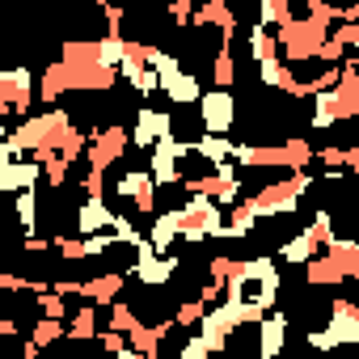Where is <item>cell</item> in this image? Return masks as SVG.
<instances>
[{
  "label": "cell",
  "mask_w": 359,
  "mask_h": 359,
  "mask_svg": "<svg viewBox=\"0 0 359 359\" xmlns=\"http://www.w3.org/2000/svg\"><path fill=\"white\" fill-rule=\"evenodd\" d=\"M330 22H321V18H313V13H304V18H287L283 26H279V47H283V60L287 64H309V60H317V51H321V43L330 39Z\"/></svg>",
  "instance_id": "1"
},
{
  "label": "cell",
  "mask_w": 359,
  "mask_h": 359,
  "mask_svg": "<svg viewBox=\"0 0 359 359\" xmlns=\"http://www.w3.org/2000/svg\"><path fill=\"white\" fill-rule=\"evenodd\" d=\"M304 191H313V173H309V169H292V177L271 182V187H262V191H254V195H245V199H250V208H254L258 216H292Z\"/></svg>",
  "instance_id": "2"
},
{
  "label": "cell",
  "mask_w": 359,
  "mask_h": 359,
  "mask_svg": "<svg viewBox=\"0 0 359 359\" xmlns=\"http://www.w3.org/2000/svg\"><path fill=\"white\" fill-rule=\"evenodd\" d=\"M72 131V118H68V110H47V114H34V118H22L9 135L26 148V152H43V148H51V152H60V144H64V135Z\"/></svg>",
  "instance_id": "3"
},
{
  "label": "cell",
  "mask_w": 359,
  "mask_h": 359,
  "mask_svg": "<svg viewBox=\"0 0 359 359\" xmlns=\"http://www.w3.org/2000/svg\"><path fill=\"white\" fill-rule=\"evenodd\" d=\"M39 85H34V72L30 68H5L0 72V114L5 118H22L34 102Z\"/></svg>",
  "instance_id": "4"
},
{
  "label": "cell",
  "mask_w": 359,
  "mask_h": 359,
  "mask_svg": "<svg viewBox=\"0 0 359 359\" xmlns=\"http://www.w3.org/2000/svg\"><path fill=\"white\" fill-rule=\"evenodd\" d=\"M89 135H93V140H89L85 161H89L93 169H110V165H118V156H123L127 144H131V131L118 127V123H110V127H93Z\"/></svg>",
  "instance_id": "5"
},
{
  "label": "cell",
  "mask_w": 359,
  "mask_h": 359,
  "mask_svg": "<svg viewBox=\"0 0 359 359\" xmlns=\"http://www.w3.org/2000/svg\"><path fill=\"white\" fill-rule=\"evenodd\" d=\"M199 123H203V131H220V135H229L233 131V123H237V97L229 93V89H208L203 97H199Z\"/></svg>",
  "instance_id": "6"
},
{
  "label": "cell",
  "mask_w": 359,
  "mask_h": 359,
  "mask_svg": "<svg viewBox=\"0 0 359 359\" xmlns=\"http://www.w3.org/2000/svg\"><path fill=\"white\" fill-rule=\"evenodd\" d=\"M114 191H118L123 199H131L140 216H152V212H156V177H152V169H127V173L118 177Z\"/></svg>",
  "instance_id": "7"
},
{
  "label": "cell",
  "mask_w": 359,
  "mask_h": 359,
  "mask_svg": "<svg viewBox=\"0 0 359 359\" xmlns=\"http://www.w3.org/2000/svg\"><path fill=\"white\" fill-rule=\"evenodd\" d=\"M161 135H173V118H169L165 110H152V106H144V110L135 114L131 144H135L140 152H152V144H156Z\"/></svg>",
  "instance_id": "8"
},
{
  "label": "cell",
  "mask_w": 359,
  "mask_h": 359,
  "mask_svg": "<svg viewBox=\"0 0 359 359\" xmlns=\"http://www.w3.org/2000/svg\"><path fill=\"white\" fill-rule=\"evenodd\" d=\"M39 177H47L43 173V161H5V165H0V187H5V191H34V182H39Z\"/></svg>",
  "instance_id": "9"
},
{
  "label": "cell",
  "mask_w": 359,
  "mask_h": 359,
  "mask_svg": "<svg viewBox=\"0 0 359 359\" xmlns=\"http://www.w3.org/2000/svg\"><path fill=\"white\" fill-rule=\"evenodd\" d=\"M114 224H118V216L102 203V195H85V203H81V212H76V233L89 237V233H106V229H114Z\"/></svg>",
  "instance_id": "10"
},
{
  "label": "cell",
  "mask_w": 359,
  "mask_h": 359,
  "mask_svg": "<svg viewBox=\"0 0 359 359\" xmlns=\"http://www.w3.org/2000/svg\"><path fill=\"white\" fill-rule=\"evenodd\" d=\"M173 271H177V258H169V254H148V258H135V266H131V275H135L144 287H161V283H169Z\"/></svg>",
  "instance_id": "11"
},
{
  "label": "cell",
  "mask_w": 359,
  "mask_h": 359,
  "mask_svg": "<svg viewBox=\"0 0 359 359\" xmlns=\"http://www.w3.org/2000/svg\"><path fill=\"white\" fill-rule=\"evenodd\" d=\"M304 279H309L313 287H338V283H346V271H342V262L325 250V254H317V258L304 262Z\"/></svg>",
  "instance_id": "12"
},
{
  "label": "cell",
  "mask_w": 359,
  "mask_h": 359,
  "mask_svg": "<svg viewBox=\"0 0 359 359\" xmlns=\"http://www.w3.org/2000/svg\"><path fill=\"white\" fill-rule=\"evenodd\" d=\"M64 93H72V72H68L64 60H55V64H47L43 76H39V97H43L47 106H55Z\"/></svg>",
  "instance_id": "13"
},
{
  "label": "cell",
  "mask_w": 359,
  "mask_h": 359,
  "mask_svg": "<svg viewBox=\"0 0 359 359\" xmlns=\"http://www.w3.org/2000/svg\"><path fill=\"white\" fill-rule=\"evenodd\" d=\"M195 156L216 169V165H224V161H237V144H233L229 135H220V131H203V135L195 140Z\"/></svg>",
  "instance_id": "14"
},
{
  "label": "cell",
  "mask_w": 359,
  "mask_h": 359,
  "mask_svg": "<svg viewBox=\"0 0 359 359\" xmlns=\"http://www.w3.org/2000/svg\"><path fill=\"white\" fill-rule=\"evenodd\" d=\"M283 338H287V317L283 313H266L258 321V355L262 359H275L283 351Z\"/></svg>",
  "instance_id": "15"
},
{
  "label": "cell",
  "mask_w": 359,
  "mask_h": 359,
  "mask_svg": "<svg viewBox=\"0 0 359 359\" xmlns=\"http://www.w3.org/2000/svg\"><path fill=\"white\" fill-rule=\"evenodd\" d=\"M161 93H169V102H173V106H199V97H203L199 76H191V72L161 76Z\"/></svg>",
  "instance_id": "16"
},
{
  "label": "cell",
  "mask_w": 359,
  "mask_h": 359,
  "mask_svg": "<svg viewBox=\"0 0 359 359\" xmlns=\"http://www.w3.org/2000/svg\"><path fill=\"white\" fill-rule=\"evenodd\" d=\"M325 245H321V237L313 233V229H304V233H296V237H287L283 245H279V258L283 262H296V266H304L309 258H317Z\"/></svg>",
  "instance_id": "17"
},
{
  "label": "cell",
  "mask_w": 359,
  "mask_h": 359,
  "mask_svg": "<svg viewBox=\"0 0 359 359\" xmlns=\"http://www.w3.org/2000/svg\"><path fill=\"white\" fill-rule=\"evenodd\" d=\"M173 325H177L173 317H169V321H161V325H144V321H140V325L131 330V351H135V355H144V359H156V351H161V338H165Z\"/></svg>",
  "instance_id": "18"
},
{
  "label": "cell",
  "mask_w": 359,
  "mask_h": 359,
  "mask_svg": "<svg viewBox=\"0 0 359 359\" xmlns=\"http://www.w3.org/2000/svg\"><path fill=\"white\" fill-rule=\"evenodd\" d=\"M127 283V275L123 271H106V275H97V279H85V300H93V304H114L118 300V287Z\"/></svg>",
  "instance_id": "19"
},
{
  "label": "cell",
  "mask_w": 359,
  "mask_h": 359,
  "mask_svg": "<svg viewBox=\"0 0 359 359\" xmlns=\"http://www.w3.org/2000/svg\"><path fill=\"white\" fill-rule=\"evenodd\" d=\"M334 123H342L338 89H321V93H313V127H317V131H325V127H334Z\"/></svg>",
  "instance_id": "20"
},
{
  "label": "cell",
  "mask_w": 359,
  "mask_h": 359,
  "mask_svg": "<svg viewBox=\"0 0 359 359\" xmlns=\"http://www.w3.org/2000/svg\"><path fill=\"white\" fill-rule=\"evenodd\" d=\"M250 55L262 64V60H275V55H283V47H279V34H271V26H262V22H254L250 26Z\"/></svg>",
  "instance_id": "21"
},
{
  "label": "cell",
  "mask_w": 359,
  "mask_h": 359,
  "mask_svg": "<svg viewBox=\"0 0 359 359\" xmlns=\"http://www.w3.org/2000/svg\"><path fill=\"white\" fill-rule=\"evenodd\" d=\"M152 245L161 250V254H169V245L177 241V237H182V229H177V216L173 212H165V216H156V224H152Z\"/></svg>",
  "instance_id": "22"
},
{
  "label": "cell",
  "mask_w": 359,
  "mask_h": 359,
  "mask_svg": "<svg viewBox=\"0 0 359 359\" xmlns=\"http://www.w3.org/2000/svg\"><path fill=\"white\" fill-rule=\"evenodd\" d=\"M144 68H148V43H135V39H127V51H123V64H118V72H123L127 81H135Z\"/></svg>",
  "instance_id": "23"
},
{
  "label": "cell",
  "mask_w": 359,
  "mask_h": 359,
  "mask_svg": "<svg viewBox=\"0 0 359 359\" xmlns=\"http://www.w3.org/2000/svg\"><path fill=\"white\" fill-rule=\"evenodd\" d=\"M212 81H216L220 89H233V81H237V60H233V47H224V43H220V51H216Z\"/></svg>",
  "instance_id": "24"
},
{
  "label": "cell",
  "mask_w": 359,
  "mask_h": 359,
  "mask_svg": "<svg viewBox=\"0 0 359 359\" xmlns=\"http://www.w3.org/2000/svg\"><path fill=\"white\" fill-rule=\"evenodd\" d=\"M97 309H102V304L89 300V304L68 321V334H72V338H97V334H102V330H97Z\"/></svg>",
  "instance_id": "25"
},
{
  "label": "cell",
  "mask_w": 359,
  "mask_h": 359,
  "mask_svg": "<svg viewBox=\"0 0 359 359\" xmlns=\"http://www.w3.org/2000/svg\"><path fill=\"white\" fill-rule=\"evenodd\" d=\"M283 76H287L283 55H275V60H262V64H258V81H262L266 89H283Z\"/></svg>",
  "instance_id": "26"
},
{
  "label": "cell",
  "mask_w": 359,
  "mask_h": 359,
  "mask_svg": "<svg viewBox=\"0 0 359 359\" xmlns=\"http://www.w3.org/2000/svg\"><path fill=\"white\" fill-rule=\"evenodd\" d=\"M110 325L123 330V334H131V330L140 325V313H135L127 300H114V304H110Z\"/></svg>",
  "instance_id": "27"
},
{
  "label": "cell",
  "mask_w": 359,
  "mask_h": 359,
  "mask_svg": "<svg viewBox=\"0 0 359 359\" xmlns=\"http://www.w3.org/2000/svg\"><path fill=\"white\" fill-rule=\"evenodd\" d=\"M43 173H47V187H55V191H60V187L68 182V173H72V161L55 152L51 161H43Z\"/></svg>",
  "instance_id": "28"
},
{
  "label": "cell",
  "mask_w": 359,
  "mask_h": 359,
  "mask_svg": "<svg viewBox=\"0 0 359 359\" xmlns=\"http://www.w3.org/2000/svg\"><path fill=\"white\" fill-rule=\"evenodd\" d=\"M64 330H68V325H64L60 317H47V313H43V321L34 325V342H39V346H51V342H55Z\"/></svg>",
  "instance_id": "29"
},
{
  "label": "cell",
  "mask_w": 359,
  "mask_h": 359,
  "mask_svg": "<svg viewBox=\"0 0 359 359\" xmlns=\"http://www.w3.org/2000/svg\"><path fill=\"white\" fill-rule=\"evenodd\" d=\"M208 309H212V304H208V300H199V296H195V300H187V304H182V309H177V313H173V321H177V325H199V321H203V313H208Z\"/></svg>",
  "instance_id": "30"
},
{
  "label": "cell",
  "mask_w": 359,
  "mask_h": 359,
  "mask_svg": "<svg viewBox=\"0 0 359 359\" xmlns=\"http://www.w3.org/2000/svg\"><path fill=\"white\" fill-rule=\"evenodd\" d=\"M18 216H22L26 233H34V220H39V203H34V191H22V195H18Z\"/></svg>",
  "instance_id": "31"
},
{
  "label": "cell",
  "mask_w": 359,
  "mask_h": 359,
  "mask_svg": "<svg viewBox=\"0 0 359 359\" xmlns=\"http://www.w3.org/2000/svg\"><path fill=\"white\" fill-rule=\"evenodd\" d=\"M317 60H321V64H342V60H346V43L330 34V39L321 43V51H317Z\"/></svg>",
  "instance_id": "32"
},
{
  "label": "cell",
  "mask_w": 359,
  "mask_h": 359,
  "mask_svg": "<svg viewBox=\"0 0 359 359\" xmlns=\"http://www.w3.org/2000/svg\"><path fill=\"white\" fill-rule=\"evenodd\" d=\"M55 250L68 262H85V241H76V237H55Z\"/></svg>",
  "instance_id": "33"
},
{
  "label": "cell",
  "mask_w": 359,
  "mask_h": 359,
  "mask_svg": "<svg viewBox=\"0 0 359 359\" xmlns=\"http://www.w3.org/2000/svg\"><path fill=\"white\" fill-rule=\"evenodd\" d=\"M64 300H68V296L51 287V292H43V296H39V309H43L47 317H64Z\"/></svg>",
  "instance_id": "34"
},
{
  "label": "cell",
  "mask_w": 359,
  "mask_h": 359,
  "mask_svg": "<svg viewBox=\"0 0 359 359\" xmlns=\"http://www.w3.org/2000/svg\"><path fill=\"white\" fill-rule=\"evenodd\" d=\"M81 187H85V195H102L106 191V169H85V177H81Z\"/></svg>",
  "instance_id": "35"
},
{
  "label": "cell",
  "mask_w": 359,
  "mask_h": 359,
  "mask_svg": "<svg viewBox=\"0 0 359 359\" xmlns=\"http://www.w3.org/2000/svg\"><path fill=\"white\" fill-rule=\"evenodd\" d=\"M233 266H237V258H224V254L208 258V275H212V279H220V283H224V279L233 275Z\"/></svg>",
  "instance_id": "36"
},
{
  "label": "cell",
  "mask_w": 359,
  "mask_h": 359,
  "mask_svg": "<svg viewBox=\"0 0 359 359\" xmlns=\"http://www.w3.org/2000/svg\"><path fill=\"white\" fill-rule=\"evenodd\" d=\"M123 22H127V9L123 5H106V34H123Z\"/></svg>",
  "instance_id": "37"
},
{
  "label": "cell",
  "mask_w": 359,
  "mask_h": 359,
  "mask_svg": "<svg viewBox=\"0 0 359 359\" xmlns=\"http://www.w3.org/2000/svg\"><path fill=\"white\" fill-rule=\"evenodd\" d=\"M317 156H321V161H325L330 169H346V148H338V144H330V148H321Z\"/></svg>",
  "instance_id": "38"
},
{
  "label": "cell",
  "mask_w": 359,
  "mask_h": 359,
  "mask_svg": "<svg viewBox=\"0 0 359 359\" xmlns=\"http://www.w3.org/2000/svg\"><path fill=\"white\" fill-rule=\"evenodd\" d=\"M199 355H212V346H208V338L199 334V338H191L187 346H182V359H199Z\"/></svg>",
  "instance_id": "39"
},
{
  "label": "cell",
  "mask_w": 359,
  "mask_h": 359,
  "mask_svg": "<svg viewBox=\"0 0 359 359\" xmlns=\"http://www.w3.org/2000/svg\"><path fill=\"white\" fill-rule=\"evenodd\" d=\"M30 279H22V275H13V271H5V275H0V287H5V292H18V287H26Z\"/></svg>",
  "instance_id": "40"
},
{
  "label": "cell",
  "mask_w": 359,
  "mask_h": 359,
  "mask_svg": "<svg viewBox=\"0 0 359 359\" xmlns=\"http://www.w3.org/2000/svg\"><path fill=\"white\" fill-rule=\"evenodd\" d=\"M51 245H55V241H47V237H34V233L26 237V250H30V254H47Z\"/></svg>",
  "instance_id": "41"
},
{
  "label": "cell",
  "mask_w": 359,
  "mask_h": 359,
  "mask_svg": "<svg viewBox=\"0 0 359 359\" xmlns=\"http://www.w3.org/2000/svg\"><path fill=\"white\" fill-rule=\"evenodd\" d=\"M0 334L13 338V334H18V321H13V317H5V321H0Z\"/></svg>",
  "instance_id": "42"
},
{
  "label": "cell",
  "mask_w": 359,
  "mask_h": 359,
  "mask_svg": "<svg viewBox=\"0 0 359 359\" xmlns=\"http://www.w3.org/2000/svg\"><path fill=\"white\" fill-rule=\"evenodd\" d=\"M97 5H102V9H106V5H110V0H97Z\"/></svg>",
  "instance_id": "43"
},
{
  "label": "cell",
  "mask_w": 359,
  "mask_h": 359,
  "mask_svg": "<svg viewBox=\"0 0 359 359\" xmlns=\"http://www.w3.org/2000/svg\"><path fill=\"white\" fill-rule=\"evenodd\" d=\"M355 177H359V169H355Z\"/></svg>",
  "instance_id": "44"
}]
</instances>
